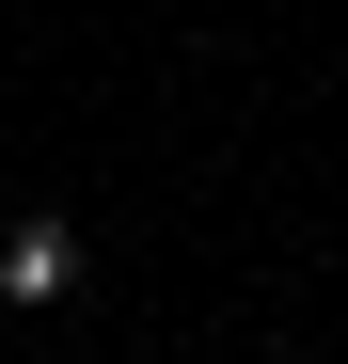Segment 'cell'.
<instances>
[{"label": "cell", "mask_w": 348, "mask_h": 364, "mask_svg": "<svg viewBox=\"0 0 348 364\" xmlns=\"http://www.w3.org/2000/svg\"><path fill=\"white\" fill-rule=\"evenodd\" d=\"M80 285V222H16L0 237V301H64Z\"/></svg>", "instance_id": "6da1fadb"}]
</instances>
